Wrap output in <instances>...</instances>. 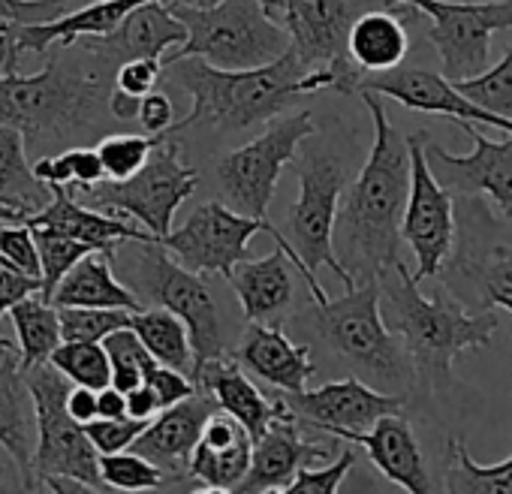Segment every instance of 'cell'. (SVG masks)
<instances>
[{
	"instance_id": "6da1fadb",
	"label": "cell",
	"mask_w": 512,
	"mask_h": 494,
	"mask_svg": "<svg viewBox=\"0 0 512 494\" xmlns=\"http://www.w3.org/2000/svg\"><path fill=\"white\" fill-rule=\"evenodd\" d=\"M52 49L40 73H0V124L22 130L28 148L46 154L94 133L118 67L85 37Z\"/></svg>"
},
{
	"instance_id": "7a4b0ae2",
	"label": "cell",
	"mask_w": 512,
	"mask_h": 494,
	"mask_svg": "<svg viewBox=\"0 0 512 494\" xmlns=\"http://www.w3.org/2000/svg\"><path fill=\"white\" fill-rule=\"evenodd\" d=\"M362 100L374 121V145L338 208L332 235L335 257L356 284L377 281L383 269L401 260V214L410 190L407 136L389 121L380 94L362 91Z\"/></svg>"
},
{
	"instance_id": "3957f363",
	"label": "cell",
	"mask_w": 512,
	"mask_h": 494,
	"mask_svg": "<svg viewBox=\"0 0 512 494\" xmlns=\"http://www.w3.org/2000/svg\"><path fill=\"white\" fill-rule=\"evenodd\" d=\"M163 67L193 100V109L175 121L169 133H184L193 127L223 133L247 130L253 124L272 121L305 94L335 91V76L329 70H305L290 46L272 64L250 70H220L202 58H178Z\"/></svg>"
},
{
	"instance_id": "277c9868",
	"label": "cell",
	"mask_w": 512,
	"mask_h": 494,
	"mask_svg": "<svg viewBox=\"0 0 512 494\" xmlns=\"http://www.w3.org/2000/svg\"><path fill=\"white\" fill-rule=\"evenodd\" d=\"M380 302L389 308V329L401 335L407 356L413 362V377L425 389L449 383L452 362L470 347H491L500 320L491 311H467L455 296L440 290L437 296H422L419 281L404 266L392 263L377 275Z\"/></svg>"
},
{
	"instance_id": "5b68a950",
	"label": "cell",
	"mask_w": 512,
	"mask_h": 494,
	"mask_svg": "<svg viewBox=\"0 0 512 494\" xmlns=\"http://www.w3.org/2000/svg\"><path fill=\"white\" fill-rule=\"evenodd\" d=\"M305 320L317 338L368 386L395 395H407L413 389V362L401 335H395L380 314L377 281H359L347 287L341 299L314 305Z\"/></svg>"
},
{
	"instance_id": "8992f818",
	"label": "cell",
	"mask_w": 512,
	"mask_h": 494,
	"mask_svg": "<svg viewBox=\"0 0 512 494\" xmlns=\"http://www.w3.org/2000/svg\"><path fill=\"white\" fill-rule=\"evenodd\" d=\"M166 7L184 22L187 40L163 55L160 64L202 58L220 70H250L272 64L290 46L287 28L272 19V10H281V0H166Z\"/></svg>"
},
{
	"instance_id": "52a82bcc",
	"label": "cell",
	"mask_w": 512,
	"mask_h": 494,
	"mask_svg": "<svg viewBox=\"0 0 512 494\" xmlns=\"http://www.w3.org/2000/svg\"><path fill=\"white\" fill-rule=\"evenodd\" d=\"M437 275L467 311L512 314V223L497 220L482 196H455V241Z\"/></svg>"
},
{
	"instance_id": "ba28073f",
	"label": "cell",
	"mask_w": 512,
	"mask_h": 494,
	"mask_svg": "<svg viewBox=\"0 0 512 494\" xmlns=\"http://www.w3.org/2000/svg\"><path fill=\"white\" fill-rule=\"evenodd\" d=\"M37 404V449L31 461L34 491H103L100 452L85 425L67 413L70 380L49 362L25 371Z\"/></svg>"
},
{
	"instance_id": "9c48e42d",
	"label": "cell",
	"mask_w": 512,
	"mask_h": 494,
	"mask_svg": "<svg viewBox=\"0 0 512 494\" xmlns=\"http://www.w3.org/2000/svg\"><path fill=\"white\" fill-rule=\"evenodd\" d=\"M130 281V290L139 299H151L157 308H166L187 326L193 371L208 359L232 356V335L223 302L208 275L184 269L160 241H142L136 260L130 263Z\"/></svg>"
},
{
	"instance_id": "30bf717a",
	"label": "cell",
	"mask_w": 512,
	"mask_h": 494,
	"mask_svg": "<svg viewBox=\"0 0 512 494\" xmlns=\"http://www.w3.org/2000/svg\"><path fill=\"white\" fill-rule=\"evenodd\" d=\"M256 232H269L272 241L278 247H284V254L293 260L296 272L308 284L314 305H323L329 296H326L320 278H314L302 266V260L296 257V251H293V244L287 241V235L269 217H247V214H238L235 208H229L226 202L208 199V202L196 205L190 211V217L178 229H169L160 238V244L166 247V251L184 269L199 272V275H220V278H226L235 269V263L247 260V247H250V238Z\"/></svg>"
},
{
	"instance_id": "8fae6325",
	"label": "cell",
	"mask_w": 512,
	"mask_h": 494,
	"mask_svg": "<svg viewBox=\"0 0 512 494\" xmlns=\"http://www.w3.org/2000/svg\"><path fill=\"white\" fill-rule=\"evenodd\" d=\"M199 187V172L181 163V151L172 142V133H163L151 148L148 160L121 181L103 178L91 187H82L94 199V208L106 214H127L157 241L172 229V220Z\"/></svg>"
},
{
	"instance_id": "7c38bea8",
	"label": "cell",
	"mask_w": 512,
	"mask_h": 494,
	"mask_svg": "<svg viewBox=\"0 0 512 494\" xmlns=\"http://www.w3.org/2000/svg\"><path fill=\"white\" fill-rule=\"evenodd\" d=\"M317 133L308 109L287 115L247 145L223 154L214 166V184L220 199L247 217H266L278 190V178L293 163L296 148Z\"/></svg>"
},
{
	"instance_id": "4fadbf2b",
	"label": "cell",
	"mask_w": 512,
	"mask_h": 494,
	"mask_svg": "<svg viewBox=\"0 0 512 494\" xmlns=\"http://www.w3.org/2000/svg\"><path fill=\"white\" fill-rule=\"evenodd\" d=\"M299 175V199L290 208V244L302 266L317 278V272L326 266L335 272V278L347 287L356 281L347 275L341 260L335 257V217L341 193L347 190V169L335 154L311 151L302 163H296Z\"/></svg>"
},
{
	"instance_id": "5bb4252c",
	"label": "cell",
	"mask_w": 512,
	"mask_h": 494,
	"mask_svg": "<svg viewBox=\"0 0 512 494\" xmlns=\"http://www.w3.org/2000/svg\"><path fill=\"white\" fill-rule=\"evenodd\" d=\"M419 10L431 19L428 40L440 55L449 82L470 79L488 67L494 31H512V0L494 4H452V0H389Z\"/></svg>"
},
{
	"instance_id": "9a60e30c",
	"label": "cell",
	"mask_w": 512,
	"mask_h": 494,
	"mask_svg": "<svg viewBox=\"0 0 512 494\" xmlns=\"http://www.w3.org/2000/svg\"><path fill=\"white\" fill-rule=\"evenodd\" d=\"M425 133L407 136L410 148V190L401 214V238L416 254L413 278L422 284L434 278L455 241V196L437 181L425 157Z\"/></svg>"
},
{
	"instance_id": "2e32d148",
	"label": "cell",
	"mask_w": 512,
	"mask_h": 494,
	"mask_svg": "<svg viewBox=\"0 0 512 494\" xmlns=\"http://www.w3.org/2000/svg\"><path fill=\"white\" fill-rule=\"evenodd\" d=\"M290 49L305 70H329L338 94H356L362 70L347 55V31L359 16L353 0H281Z\"/></svg>"
},
{
	"instance_id": "e0dca14e",
	"label": "cell",
	"mask_w": 512,
	"mask_h": 494,
	"mask_svg": "<svg viewBox=\"0 0 512 494\" xmlns=\"http://www.w3.org/2000/svg\"><path fill=\"white\" fill-rule=\"evenodd\" d=\"M302 428L338 437L341 431H365L386 413H404L407 395L380 392L359 377H344L320 389L281 392Z\"/></svg>"
},
{
	"instance_id": "ac0fdd59",
	"label": "cell",
	"mask_w": 512,
	"mask_h": 494,
	"mask_svg": "<svg viewBox=\"0 0 512 494\" xmlns=\"http://www.w3.org/2000/svg\"><path fill=\"white\" fill-rule=\"evenodd\" d=\"M470 139V154H449L425 139V157L437 181L452 196H491L500 217L512 223V133L503 142H491L473 124H461Z\"/></svg>"
},
{
	"instance_id": "d6986e66",
	"label": "cell",
	"mask_w": 512,
	"mask_h": 494,
	"mask_svg": "<svg viewBox=\"0 0 512 494\" xmlns=\"http://www.w3.org/2000/svg\"><path fill=\"white\" fill-rule=\"evenodd\" d=\"M371 91L389 100H398L401 106L425 115H446L461 124H485L497 127L503 133H512V118L494 115L473 100H467L446 76L431 73V70H410V67H395L386 73H362L356 82V94Z\"/></svg>"
},
{
	"instance_id": "ffe728a7",
	"label": "cell",
	"mask_w": 512,
	"mask_h": 494,
	"mask_svg": "<svg viewBox=\"0 0 512 494\" xmlns=\"http://www.w3.org/2000/svg\"><path fill=\"white\" fill-rule=\"evenodd\" d=\"M335 446L332 443H314L302 437V425L296 413L287 407L281 395V410L269 422V428L253 440L250 449V464L235 491L241 494H256V491H287L299 467L317 464L332 458Z\"/></svg>"
},
{
	"instance_id": "44dd1931",
	"label": "cell",
	"mask_w": 512,
	"mask_h": 494,
	"mask_svg": "<svg viewBox=\"0 0 512 494\" xmlns=\"http://www.w3.org/2000/svg\"><path fill=\"white\" fill-rule=\"evenodd\" d=\"M217 410L214 398L196 386L193 395L157 410L154 419H148V425L139 431V437L133 440V452H139L142 458H148L154 467L163 470L166 485H181V488H193L190 485V455L196 449V440L202 434L205 419Z\"/></svg>"
},
{
	"instance_id": "7402d4cb",
	"label": "cell",
	"mask_w": 512,
	"mask_h": 494,
	"mask_svg": "<svg viewBox=\"0 0 512 494\" xmlns=\"http://www.w3.org/2000/svg\"><path fill=\"white\" fill-rule=\"evenodd\" d=\"M0 449H4L25 491H34V449H37V404L19 362V347L0 338Z\"/></svg>"
},
{
	"instance_id": "603a6c76",
	"label": "cell",
	"mask_w": 512,
	"mask_h": 494,
	"mask_svg": "<svg viewBox=\"0 0 512 494\" xmlns=\"http://www.w3.org/2000/svg\"><path fill=\"white\" fill-rule=\"evenodd\" d=\"M52 187V199L28 214V226L34 229H49V232H61V235H70L76 241H85L91 244L94 251H103L109 257L118 254V247L127 244V241H157L151 232L145 229H136L133 223H127L124 217H115V214H106L100 208H85L76 202L73 190L64 187V184H49Z\"/></svg>"
},
{
	"instance_id": "cb8c5ba5",
	"label": "cell",
	"mask_w": 512,
	"mask_h": 494,
	"mask_svg": "<svg viewBox=\"0 0 512 494\" xmlns=\"http://www.w3.org/2000/svg\"><path fill=\"white\" fill-rule=\"evenodd\" d=\"M338 440H350L365 446L371 464L395 485H401L410 494H431L434 479L428 473L425 455L419 449V440L404 419V413H386L365 431H341Z\"/></svg>"
},
{
	"instance_id": "d4e9b609",
	"label": "cell",
	"mask_w": 512,
	"mask_h": 494,
	"mask_svg": "<svg viewBox=\"0 0 512 494\" xmlns=\"http://www.w3.org/2000/svg\"><path fill=\"white\" fill-rule=\"evenodd\" d=\"M232 359L278 392H302L314 377L311 347L293 344L281 326H266L263 320L247 323Z\"/></svg>"
},
{
	"instance_id": "484cf974",
	"label": "cell",
	"mask_w": 512,
	"mask_h": 494,
	"mask_svg": "<svg viewBox=\"0 0 512 494\" xmlns=\"http://www.w3.org/2000/svg\"><path fill=\"white\" fill-rule=\"evenodd\" d=\"M250 449L253 437L247 434V428L229 413L214 410L205 419L190 455V485L199 491H235V485L247 473Z\"/></svg>"
},
{
	"instance_id": "4316f807",
	"label": "cell",
	"mask_w": 512,
	"mask_h": 494,
	"mask_svg": "<svg viewBox=\"0 0 512 494\" xmlns=\"http://www.w3.org/2000/svg\"><path fill=\"white\" fill-rule=\"evenodd\" d=\"M97 46L109 61L121 64L130 58H154L160 61L166 52L178 49L187 40L184 22L163 4V0H148V4L130 10L115 31L106 37H85Z\"/></svg>"
},
{
	"instance_id": "83f0119b",
	"label": "cell",
	"mask_w": 512,
	"mask_h": 494,
	"mask_svg": "<svg viewBox=\"0 0 512 494\" xmlns=\"http://www.w3.org/2000/svg\"><path fill=\"white\" fill-rule=\"evenodd\" d=\"M193 383L214 398L217 410L238 419L253 440L269 428V422L281 410V395L266 398L260 389L247 380V374L241 371V365L232 356L202 362L193 371Z\"/></svg>"
},
{
	"instance_id": "f1b7e54d",
	"label": "cell",
	"mask_w": 512,
	"mask_h": 494,
	"mask_svg": "<svg viewBox=\"0 0 512 494\" xmlns=\"http://www.w3.org/2000/svg\"><path fill=\"white\" fill-rule=\"evenodd\" d=\"M296 266L284 254V247L275 244V251L263 260H241L226 275L232 293L238 296L241 317L247 323L253 320H269L290 308L296 293Z\"/></svg>"
},
{
	"instance_id": "f546056e",
	"label": "cell",
	"mask_w": 512,
	"mask_h": 494,
	"mask_svg": "<svg viewBox=\"0 0 512 494\" xmlns=\"http://www.w3.org/2000/svg\"><path fill=\"white\" fill-rule=\"evenodd\" d=\"M422 13L401 4V13L368 10L350 22L347 31V55L362 73H386L404 64L410 52L407 25L419 22Z\"/></svg>"
},
{
	"instance_id": "4dcf8cb0",
	"label": "cell",
	"mask_w": 512,
	"mask_h": 494,
	"mask_svg": "<svg viewBox=\"0 0 512 494\" xmlns=\"http://www.w3.org/2000/svg\"><path fill=\"white\" fill-rule=\"evenodd\" d=\"M55 308H124L139 311L142 299L124 287L112 272V257L103 251H94L82 257L55 287L49 296Z\"/></svg>"
},
{
	"instance_id": "1f68e13d",
	"label": "cell",
	"mask_w": 512,
	"mask_h": 494,
	"mask_svg": "<svg viewBox=\"0 0 512 494\" xmlns=\"http://www.w3.org/2000/svg\"><path fill=\"white\" fill-rule=\"evenodd\" d=\"M0 196L28 214L40 211L52 199V187L34 175L25 133L10 124H0Z\"/></svg>"
},
{
	"instance_id": "d6a6232c",
	"label": "cell",
	"mask_w": 512,
	"mask_h": 494,
	"mask_svg": "<svg viewBox=\"0 0 512 494\" xmlns=\"http://www.w3.org/2000/svg\"><path fill=\"white\" fill-rule=\"evenodd\" d=\"M127 329L136 332V338L145 344V350L169 368H178L184 374H193V347H190V335L187 326L169 314L166 308H139L130 314Z\"/></svg>"
},
{
	"instance_id": "836d02e7",
	"label": "cell",
	"mask_w": 512,
	"mask_h": 494,
	"mask_svg": "<svg viewBox=\"0 0 512 494\" xmlns=\"http://www.w3.org/2000/svg\"><path fill=\"white\" fill-rule=\"evenodd\" d=\"M16 335H19V362L22 368H34L40 362H49L52 350L64 341L61 338V320L58 308L43 299L40 293L22 299L19 305L10 308Z\"/></svg>"
},
{
	"instance_id": "e575fe53",
	"label": "cell",
	"mask_w": 512,
	"mask_h": 494,
	"mask_svg": "<svg viewBox=\"0 0 512 494\" xmlns=\"http://www.w3.org/2000/svg\"><path fill=\"white\" fill-rule=\"evenodd\" d=\"M449 470H446V488L455 494H497L512 491V455L500 464H479L470 458L461 440L449 443Z\"/></svg>"
},
{
	"instance_id": "d590c367",
	"label": "cell",
	"mask_w": 512,
	"mask_h": 494,
	"mask_svg": "<svg viewBox=\"0 0 512 494\" xmlns=\"http://www.w3.org/2000/svg\"><path fill=\"white\" fill-rule=\"evenodd\" d=\"M34 175L43 184H64V187H79V190L106 178L97 148H85V145H70L58 154L52 151L43 154L34 163Z\"/></svg>"
},
{
	"instance_id": "8d00e7d4",
	"label": "cell",
	"mask_w": 512,
	"mask_h": 494,
	"mask_svg": "<svg viewBox=\"0 0 512 494\" xmlns=\"http://www.w3.org/2000/svg\"><path fill=\"white\" fill-rule=\"evenodd\" d=\"M49 365H55L73 386H88V389H103L109 386L112 368L103 341H61Z\"/></svg>"
},
{
	"instance_id": "74e56055",
	"label": "cell",
	"mask_w": 512,
	"mask_h": 494,
	"mask_svg": "<svg viewBox=\"0 0 512 494\" xmlns=\"http://www.w3.org/2000/svg\"><path fill=\"white\" fill-rule=\"evenodd\" d=\"M34 241H37V251H40V296L49 299L58 287V281L88 254H94V247L85 241H76L70 235L61 232H49V229H34Z\"/></svg>"
},
{
	"instance_id": "f35d334b",
	"label": "cell",
	"mask_w": 512,
	"mask_h": 494,
	"mask_svg": "<svg viewBox=\"0 0 512 494\" xmlns=\"http://www.w3.org/2000/svg\"><path fill=\"white\" fill-rule=\"evenodd\" d=\"M467 100H473L476 106L494 112V115H503V118H512V43L506 46L503 58L470 76V79H461V82H452Z\"/></svg>"
},
{
	"instance_id": "ab89813d",
	"label": "cell",
	"mask_w": 512,
	"mask_h": 494,
	"mask_svg": "<svg viewBox=\"0 0 512 494\" xmlns=\"http://www.w3.org/2000/svg\"><path fill=\"white\" fill-rule=\"evenodd\" d=\"M103 347L109 356V368H112L109 383L121 392H130L133 386H139L145 371L151 365H157V359L145 350V344L136 338L133 329H118V332L106 335Z\"/></svg>"
},
{
	"instance_id": "60d3db41",
	"label": "cell",
	"mask_w": 512,
	"mask_h": 494,
	"mask_svg": "<svg viewBox=\"0 0 512 494\" xmlns=\"http://www.w3.org/2000/svg\"><path fill=\"white\" fill-rule=\"evenodd\" d=\"M100 476H103L106 488H118V491H154V488H166L163 470L154 467L148 458H142L133 449L100 455Z\"/></svg>"
},
{
	"instance_id": "b9f144b4",
	"label": "cell",
	"mask_w": 512,
	"mask_h": 494,
	"mask_svg": "<svg viewBox=\"0 0 512 494\" xmlns=\"http://www.w3.org/2000/svg\"><path fill=\"white\" fill-rule=\"evenodd\" d=\"M160 136L163 133H157V136H151V133H145V136H139V133H112V136H106L97 145L106 178H112V181L130 178L148 160V154L160 142Z\"/></svg>"
},
{
	"instance_id": "7bdbcfd3",
	"label": "cell",
	"mask_w": 512,
	"mask_h": 494,
	"mask_svg": "<svg viewBox=\"0 0 512 494\" xmlns=\"http://www.w3.org/2000/svg\"><path fill=\"white\" fill-rule=\"evenodd\" d=\"M133 311L124 308H58L64 341H103L106 335L127 329Z\"/></svg>"
},
{
	"instance_id": "ee69618b",
	"label": "cell",
	"mask_w": 512,
	"mask_h": 494,
	"mask_svg": "<svg viewBox=\"0 0 512 494\" xmlns=\"http://www.w3.org/2000/svg\"><path fill=\"white\" fill-rule=\"evenodd\" d=\"M356 464L353 449H344L332 464L317 467V464H305L299 467V473L293 476V482L287 485V494H335L344 482V476L350 473V467Z\"/></svg>"
},
{
	"instance_id": "f6af8a7d",
	"label": "cell",
	"mask_w": 512,
	"mask_h": 494,
	"mask_svg": "<svg viewBox=\"0 0 512 494\" xmlns=\"http://www.w3.org/2000/svg\"><path fill=\"white\" fill-rule=\"evenodd\" d=\"M0 257L10 266L22 269L31 278H40V251L34 232L25 220H10L7 226L0 223Z\"/></svg>"
},
{
	"instance_id": "bcb514c9",
	"label": "cell",
	"mask_w": 512,
	"mask_h": 494,
	"mask_svg": "<svg viewBox=\"0 0 512 494\" xmlns=\"http://www.w3.org/2000/svg\"><path fill=\"white\" fill-rule=\"evenodd\" d=\"M145 425H148V419H133V416L103 419V416H97V419L85 422V434L91 437V443L100 455H109V452L130 449Z\"/></svg>"
},
{
	"instance_id": "7dc6e473",
	"label": "cell",
	"mask_w": 512,
	"mask_h": 494,
	"mask_svg": "<svg viewBox=\"0 0 512 494\" xmlns=\"http://www.w3.org/2000/svg\"><path fill=\"white\" fill-rule=\"evenodd\" d=\"M142 383L157 395L160 410L196 392V383H193L190 374H184V371H178V368H169V365H160V362L151 365V368L145 371Z\"/></svg>"
},
{
	"instance_id": "c3c4849f",
	"label": "cell",
	"mask_w": 512,
	"mask_h": 494,
	"mask_svg": "<svg viewBox=\"0 0 512 494\" xmlns=\"http://www.w3.org/2000/svg\"><path fill=\"white\" fill-rule=\"evenodd\" d=\"M160 70H163V64L154 58H130V61H121L115 67L112 85L121 91H130L136 97H145L160 82Z\"/></svg>"
},
{
	"instance_id": "681fc988",
	"label": "cell",
	"mask_w": 512,
	"mask_h": 494,
	"mask_svg": "<svg viewBox=\"0 0 512 494\" xmlns=\"http://www.w3.org/2000/svg\"><path fill=\"white\" fill-rule=\"evenodd\" d=\"M40 287H43L40 278L25 275L22 269L10 266L4 257H0V320H4V314H10L13 305H19L22 299L40 293Z\"/></svg>"
},
{
	"instance_id": "f907efd6",
	"label": "cell",
	"mask_w": 512,
	"mask_h": 494,
	"mask_svg": "<svg viewBox=\"0 0 512 494\" xmlns=\"http://www.w3.org/2000/svg\"><path fill=\"white\" fill-rule=\"evenodd\" d=\"M64 0H0V25L16 22H34L37 16L43 22L61 16Z\"/></svg>"
},
{
	"instance_id": "816d5d0a",
	"label": "cell",
	"mask_w": 512,
	"mask_h": 494,
	"mask_svg": "<svg viewBox=\"0 0 512 494\" xmlns=\"http://www.w3.org/2000/svg\"><path fill=\"white\" fill-rule=\"evenodd\" d=\"M151 136L157 133H169V127L175 124V103L166 94L148 91L139 103V118H136Z\"/></svg>"
},
{
	"instance_id": "f5cc1de1",
	"label": "cell",
	"mask_w": 512,
	"mask_h": 494,
	"mask_svg": "<svg viewBox=\"0 0 512 494\" xmlns=\"http://www.w3.org/2000/svg\"><path fill=\"white\" fill-rule=\"evenodd\" d=\"M67 413L76 419V422H91L97 419V389H88V386H70L67 392Z\"/></svg>"
},
{
	"instance_id": "db71d44e",
	"label": "cell",
	"mask_w": 512,
	"mask_h": 494,
	"mask_svg": "<svg viewBox=\"0 0 512 494\" xmlns=\"http://www.w3.org/2000/svg\"><path fill=\"white\" fill-rule=\"evenodd\" d=\"M124 401H127V416H133V419H154L157 410H160L157 395L145 383H139L130 392H124Z\"/></svg>"
},
{
	"instance_id": "11a10c76",
	"label": "cell",
	"mask_w": 512,
	"mask_h": 494,
	"mask_svg": "<svg viewBox=\"0 0 512 494\" xmlns=\"http://www.w3.org/2000/svg\"><path fill=\"white\" fill-rule=\"evenodd\" d=\"M139 103L142 97L130 94V91H121V88H109V97H106V109L115 121H136L139 118Z\"/></svg>"
},
{
	"instance_id": "9f6ffc18",
	"label": "cell",
	"mask_w": 512,
	"mask_h": 494,
	"mask_svg": "<svg viewBox=\"0 0 512 494\" xmlns=\"http://www.w3.org/2000/svg\"><path fill=\"white\" fill-rule=\"evenodd\" d=\"M97 416L103 419H118V416H127V401H124V392L115 389L112 383L97 389Z\"/></svg>"
},
{
	"instance_id": "6f0895ef",
	"label": "cell",
	"mask_w": 512,
	"mask_h": 494,
	"mask_svg": "<svg viewBox=\"0 0 512 494\" xmlns=\"http://www.w3.org/2000/svg\"><path fill=\"white\" fill-rule=\"evenodd\" d=\"M10 220H28V214L22 208H13L7 202H0V223H10Z\"/></svg>"
},
{
	"instance_id": "680465c9",
	"label": "cell",
	"mask_w": 512,
	"mask_h": 494,
	"mask_svg": "<svg viewBox=\"0 0 512 494\" xmlns=\"http://www.w3.org/2000/svg\"><path fill=\"white\" fill-rule=\"evenodd\" d=\"M0 488H7V479H4V470H0Z\"/></svg>"
},
{
	"instance_id": "91938a15",
	"label": "cell",
	"mask_w": 512,
	"mask_h": 494,
	"mask_svg": "<svg viewBox=\"0 0 512 494\" xmlns=\"http://www.w3.org/2000/svg\"><path fill=\"white\" fill-rule=\"evenodd\" d=\"M0 202H7V205H13V202H10V199H4V196H0ZM13 208H16V205H13ZM25 214H28V211H25Z\"/></svg>"
}]
</instances>
